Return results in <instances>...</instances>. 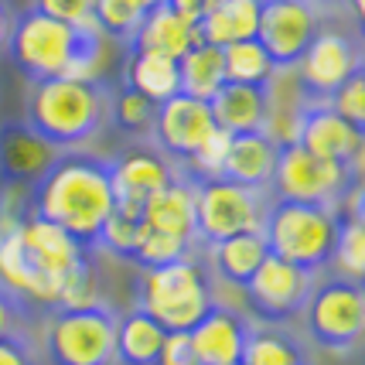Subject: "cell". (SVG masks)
<instances>
[{
  "label": "cell",
  "mask_w": 365,
  "mask_h": 365,
  "mask_svg": "<svg viewBox=\"0 0 365 365\" xmlns=\"http://www.w3.org/2000/svg\"><path fill=\"white\" fill-rule=\"evenodd\" d=\"M45 307H38L34 301H28L24 294H17L14 287L0 284V338L11 334H31L34 324L45 321Z\"/></svg>",
  "instance_id": "d6a6232c"
},
{
  "label": "cell",
  "mask_w": 365,
  "mask_h": 365,
  "mask_svg": "<svg viewBox=\"0 0 365 365\" xmlns=\"http://www.w3.org/2000/svg\"><path fill=\"white\" fill-rule=\"evenodd\" d=\"M205 256H208V273L219 284L242 290L253 280V273L259 270V263L270 256V250H267L259 232H239V236H229L222 242L205 246Z\"/></svg>",
  "instance_id": "7402d4cb"
},
{
  "label": "cell",
  "mask_w": 365,
  "mask_h": 365,
  "mask_svg": "<svg viewBox=\"0 0 365 365\" xmlns=\"http://www.w3.org/2000/svg\"><path fill=\"white\" fill-rule=\"evenodd\" d=\"M140 222L158 229V232H168V236H178L191 242V246H198V236H195V178L178 168L175 181L168 188H160L143 205Z\"/></svg>",
  "instance_id": "ffe728a7"
},
{
  "label": "cell",
  "mask_w": 365,
  "mask_h": 365,
  "mask_svg": "<svg viewBox=\"0 0 365 365\" xmlns=\"http://www.w3.org/2000/svg\"><path fill=\"white\" fill-rule=\"evenodd\" d=\"M168 331L143 311H127L116 321V365H158Z\"/></svg>",
  "instance_id": "4316f807"
},
{
  "label": "cell",
  "mask_w": 365,
  "mask_h": 365,
  "mask_svg": "<svg viewBox=\"0 0 365 365\" xmlns=\"http://www.w3.org/2000/svg\"><path fill=\"white\" fill-rule=\"evenodd\" d=\"M195 28L188 21H181L175 11H168L164 4L154 7L150 14L140 21V28L133 31L127 51H154V55H164V58H181L191 45H195Z\"/></svg>",
  "instance_id": "d4e9b609"
},
{
  "label": "cell",
  "mask_w": 365,
  "mask_h": 365,
  "mask_svg": "<svg viewBox=\"0 0 365 365\" xmlns=\"http://www.w3.org/2000/svg\"><path fill=\"white\" fill-rule=\"evenodd\" d=\"M253 318H246L239 307L212 301L202 321L188 331V341L195 349L198 365H232L242 359V345H246V331H250Z\"/></svg>",
  "instance_id": "e0dca14e"
},
{
  "label": "cell",
  "mask_w": 365,
  "mask_h": 365,
  "mask_svg": "<svg viewBox=\"0 0 365 365\" xmlns=\"http://www.w3.org/2000/svg\"><path fill=\"white\" fill-rule=\"evenodd\" d=\"M362 38L359 31H341V28H324L314 34L301 62L294 65V82L304 103H328L355 72L362 68Z\"/></svg>",
  "instance_id": "30bf717a"
},
{
  "label": "cell",
  "mask_w": 365,
  "mask_h": 365,
  "mask_svg": "<svg viewBox=\"0 0 365 365\" xmlns=\"http://www.w3.org/2000/svg\"><path fill=\"white\" fill-rule=\"evenodd\" d=\"M362 178V164L341 168L331 160H321L307 154L301 143L287 140L277 147V168L270 178V198L280 202H304V205L338 208L341 195L351 181Z\"/></svg>",
  "instance_id": "ba28073f"
},
{
  "label": "cell",
  "mask_w": 365,
  "mask_h": 365,
  "mask_svg": "<svg viewBox=\"0 0 365 365\" xmlns=\"http://www.w3.org/2000/svg\"><path fill=\"white\" fill-rule=\"evenodd\" d=\"M113 304L93 301L79 307H51L41 321V349L48 365H116Z\"/></svg>",
  "instance_id": "8992f818"
},
{
  "label": "cell",
  "mask_w": 365,
  "mask_h": 365,
  "mask_svg": "<svg viewBox=\"0 0 365 365\" xmlns=\"http://www.w3.org/2000/svg\"><path fill=\"white\" fill-rule=\"evenodd\" d=\"M93 4L96 0H34L31 7L65 24H93Z\"/></svg>",
  "instance_id": "e575fe53"
},
{
  "label": "cell",
  "mask_w": 365,
  "mask_h": 365,
  "mask_svg": "<svg viewBox=\"0 0 365 365\" xmlns=\"http://www.w3.org/2000/svg\"><path fill=\"white\" fill-rule=\"evenodd\" d=\"M331 277L362 284L365 277V219H345L338 215V236H334L331 263H328Z\"/></svg>",
  "instance_id": "1f68e13d"
},
{
  "label": "cell",
  "mask_w": 365,
  "mask_h": 365,
  "mask_svg": "<svg viewBox=\"0 0 365 365\" xmlns=\"http://www.w3.org/2000/svg\"><path fill=\"white\" fill-rule=\"evenodd\" d=\"M259 11H263V0H215L212 11L195 24V38L215 48L256 38Z\"/></svg>",
  "instance_id": "603a6c76"
},
{
  "label": "cell",
  "mask_w": 365,
  "mask_h": 365,
  "mask_svg": "<svg viewBox=\"0 0 365 365\" xmlns=\"http://www.w3.org/2000/svg\"><path fill=\"white\" fill-rule=\"evenodd\" d=\"M301 314L311 345H318L321 351H331L341 359L359 351L365 331L362 284H351L341 277H324L314 284Z\"/></svg>",
  "instance_id": "52a82bcc"
},
{
  "label": "cell",
  "mask_w": 365,
  "mask_h": 365,
  "mask_svg": "<svg viewBox=\"0 0 365 365\" xmlns=\"http://www.w3.org/2000/svg\"><path fill=\"white\" fill-rule=\"evenodd\" d=\"M178 168L150 143H133L120 158H110V185L113 202L120 215L140 219L143 205L175 181Z\"/></svg>",
  "instance_id": "4fadbf2b"
},
{
  "label": "cell",
  "mask_w": 365,
  "mask_h": 365,
  "mask_svg": "<svg viewBox=\"0 0 365 365\" xmlns=\"http://www.w3.org/2000/svg\"><path fill=\"white\" fill-rule=\"evenodd\" d=\"M11 28H14V11H11V4H7V0H0V51L7 48Z\"/></svg>",
  "instance_id": "f35d334b"
},
{
  "label": "cell",
  "mask_w": 365,
  "mask_h": 365,
  "mask_svg": "<svg viewBox=\"0 0 365 365\" xmlns=\"http://www.w3.org/2000/svg\"><path fill=\"white\" fill-rule=\"evenodd\" d=\"M212 4H215V0H164V7H168V11H175L181 21H188L191 28H195V24L212 11Z\"/></svg>",
  "instance_id": "74e56055"
},
{
  "label": "cell",
  "mask_w": 365,
  "mask_h": 365,
  "mask_svg": "<svg viewBox=\"0 0 365 365\" xmlns=\"http://www.w3.org/2000/svg\"><path fill=\"white\" fill-rule=\"evenodd\" d=\"M24 205L68 232L86 253H96V239L116 212L110 158L93 150H58L45 175L28 188Z\"/></svg>",
  "instance_id": "6da1fadb"
},
{
  "label": "cell",
  "mask_w": 365,
  "mask_h": 365,
  "mask_svg": "<svg viewBox=\"0 0 365 365\" xmlns=\"http://www.w3.org/2000/svg\"><path fill=\"white\" fill-rule=\"evenodd\" d=\"M208 110H212V120L222 133L239 137V133H256V130L267 127L270 99H267V89L225 82L222 89L208 99Z\"/></svg>",
  "instance_id": "44dd1931"
},
{
  "label": "cell",
  "mask_w": 365,
  "mask_h": 365,
  "mask_svg": "<svg viewBox=\"0 0 365 365\" xmlns=\"http://www.w3.org/2000/svg\"><path fill=\"white\" fill-rule=\"evenodd\" d=\"M21 242H24L28 259L38 267V273L55 284L58 297H62L65 277L76 270L82 259H89V253L68 232H62L58 225H51L41 215L28 212V205L21 208Z\"/></svg>",
  "instance_id": "2e32d148"
},
{
  "label": "cell",
  "mask_w": 365,
  "mask_h": 365,
  "mask_svg": "<svg viewBox=\"0 0 365 365\" xmlns=\"http://www.w3.org/2000/svg\"><path fill=\"white\" fill-rule=\"evenodd\" d=\"M328 106H331L345 123H351L355 130L365 133V72H355V76L328 99Z\"/></svg>",
  "instance_id": "836d02e7"
},
{
  "label": "cell",
  "mask_w": 365,
  "mask_h": 365,
  "mask_svg": "<svg viewBox=\"0 0 365 365\" xmlns=\"http://www.w3.org/2000/svg\"><path fill=\"white\" fill-rule=\"evenodd\" d=\"M321 31V11L314 0H263L256 41L267 48L270 62L290 72L301 62L307 45Z\"/></svg>",
  "instance_id": "7c38bea8"
},
{
  "label": "cell",
  "mask_w": 365,
  "mask_h": 365,
  "mask_svg": "<svg viewBox=\"0 0 365 365\" xmlns=\"http://www.w3.org/2000/svg\"><path fill=\"white\" fill-rule=\"evenodd\" d=\"M351 14H355L359 21H362V0H351Z\"/></svg>",
  "instance_id": "60d3db41"
},
{
  "label": "cell",
  "mask_w": 365,
  "mask_h": 365,
  "mask_svg": "<svg viewBox=\"0 0 365 365\" xmlns=\"http://www.w3.org/2000/svg\"><path fill=\"white\" fill-rule=\"evenodd\" d=\"M242 365H314L311 349L301 334H294L287 324H250L246 345H242Z\"/></svg>",
  "instance_id": "cb8c5ba5"
},
{
  "label": "cell",
  "mask_w": 365,
  "mask_h": 365,
  "mask_svg": "<svg viewBox=\"0 0 365 365\" xmlns=\"http://www.w3.org/2000/svg\"><path fill=\"white\" fill-rule=\"evenodd\" d=\"M215 301L205 263L198 256L178 259L158 270H140L133 280V304L164 331H191Z\"/></svg>",
  "instance_id": "277c9868"
},
{
  "label": "cell",
  "mask_w": 365,
  "mask_h": 365,
  "mask_svg": "<svg viewBox=\"0 0 365 365\" xmlns=\"http://www.w3.org/2000/svg\"><path fill=\"white\" fill-rule=\"evenodd\" d=\"M294 143H301L307 154H314L321 160L355 168V164H362L365 133L355 130L351 123H345L328 103H304L301 99Z\"/></svg>",
  "instance_id": "9a60e30c"
},
{
  "label": "cell",
  "mask_w": 365,
  "mask_h": 365,
  "mask_svg": "<svg viewBox=\"0 0 365 365\" xmlns=\"http://www.w3.org/2000/svg\"><path fill=\"white\" fill-rule=\"evenodd\" d=\"M270 191L242 188L225 178L195 181V236L205 250L239 232H259Z\"/></svg>",
  "instance_id": "9c48e42d"
},
{
  "label": "cell",
  "mask_w": 365,
  "mask_h": 365,
  "mask_svg": "<svg viewBox=\"0 0 365 365\" xmlns=\"http://www.w3.org/2000/svg\"><path fill=\"white\" fill-rule=\"evenodd\" d=\"M0 365H41V349H38L34 334L0 338Z\"/></svg>",
  "instance_id": "d590c367"
},
{
  "label": "cell",
  "mask_w": 365,
  "mask_h": 365,
  "mask_svg": "<svg viewBox=\"0 0 365 365\" xmlns=\"http://www.w3.org/2000/svg\"><path fill=\"white\" fill-rule=\"evenodd\" d=\"M158 365H198L195 349H191V341H188V331H171L164 338Z\"/></svg>",
  "instance_id": "8d00e7d4"
},
{
  "label": "cell",
  "mask_w": 365,
  "mask_h": 365,
  "mask_svg": "<svg viewBox=\"0 0 365 365\" xmlns=\"http://www.w3.org/2000/svg\"><path fill=\"white\" fill-rule=\"evenodd\" d=\"M178 86H181V93L185 96L208 103V99L225 86L222 48L205 45V41H195V45L178 58Z\"/></svg>",
  "instance_id": "83f0119b"
},
{
  "label": "cell",
  "mask_w": 365,
  "mask_h": 365,
  "mask_svg": "<svg viewBox=\"0 0 365 365\" xmlns=\"http://www.w3.org/2000/svg\"><path fill=\"white\" fill-rule=\"evenodd\" d=\"M215 130L219 127H215V120H212L208 103L178 93V96H171L168 103L158 106L150 147H158L175 168H185V164L212 140Z\"/></svg>",
  "instance_id": "5bb4252c"
},
{
  "label": "cell",
  "mask_w": 365,
  "mask_h": 365,
  "mask_svg": "<svg viewBox=\"0 0 365 365\" xmlns=\"http://www.w3.org/2000/svg\"><path fill=\"white\" fill-rule=\"evenodd\" d=\"M106 38L93 24H65L41 11H21L7 38V55L31 82L45 79H99Z\"/></svg>",
  "instance_id": "7a4b0ae2"
},
{
  "label": "cell",
  "mask_w": 365,
  "mask_h": 365,
  "mask_svg": "<svg viewBox=\"0 0 365 365\" xmlns=\"http://www.w3.org/2000/svg\"><path fill=\"white\" fill-rule=\"evenodd\" d=\"M133 93H140L150 103H168L171 96L181 93L178 86V62L164 58L154 51H127V65H123V82Z\"/></svg>",
  "instance_id": "484cf974"
},
{
  "label": "cell",
  "mask_w": 365,
  "mask_h": 365,
  "mask_svg": "<svg viewBox=\"0 0 365 365\" xmlns=\"http://www.w3.org/2000/svg\"><path fill=\"white\" fill-rule=\"evenodd\" d=\"M130 4H133V7L140 11V14H150V11H154V7H160L164 0H130Z\"/></svg>",
  "instance_id": "ab89813d"
},
{
  "label": "cell",
  "mask_w": 365,
  "mask_h": 365,
  "mask_svg": "<svg viewBox=\"0 0 365 365\" xmlns=\"http://www.w3.org/2000/svg\"><path fill=\"white\" fill-rule=\"evenodd\" d=\"M277 147L267 130H256V133H239L229 137L225 147V160H222V175L225 181H236L242 188L253 191H267L270 188L273 168H277Z\"/></svg>",
  "instance_id": "d6986e66"
},
{
  "label": "cell",
  "mask_w": 365,
  "mask_h": 365,
  "mask_svg": "<svg viewBox=\"0 0 365 365\" xmlns=\"http://www.w3.org/2000/svg\"><path fill=\"white\" fill-rule=\"evenodd\" d=\"M222 65H225V82H239V86H256V89H267L270 79L280 72L270 62L267 48L259 45L256 38L246 41H232L222 48Z\"/></svg>",
  "instance_id": "f1b7e54d"
},
{
  "label": "cell",
  "mask_w": 365,
  "mask_h": 365,
  "mask_svg": "<svg viewBox=\"0 0 365 365\" xmlns=\"http://www.w3.org/2000/svg\"><path fill=\"white\" fill-rule=\"evenodd\" d=\"M318 284L314 273L301 270L294 263H284L277 256H267L253 273V280L242 287L250 318L256 324H290L304 311L311 290Z\"/></svg>",
  "instance_id": "8fae6325"
},
{
  "label": "cell",
  "mask_w": 365,
  "mask_h": 365,
  "mask_svg": "<svg viewBox=\"0 0 365 365\" xmlns=\"http://www.w3.org/2000/svg\"><path fill=\"white\" fill-rule=\"evenodd\" d=\"M232 365H242V362H232Z\"/></svg>",
  "instance_id": "b9f144b4"
},
{
  "label": "cell",
  "mask_w": 365,
  "mask_h": 365,
  "mask_svg": "<svg viewBox=\"0 0 365 365\" xmlns=\"http://www.w3.org/2000/svg\"><path fill=\"white\" fill-rule=\"evenodd\" d=\"M188 256H198V246H191V242L178 236H168V232H158V229L140 222L137 225V239H133V253H130L127 263H133L137 270H158V267L188 259Z\"/></svg>",
  "instance_id": "f546056e"
},
{
  "label": "cell",
  "mask_w": 365,
  "mask_h": 365,
  "mask_svg": "<svg viewBox=\"0 0 365 365\" xmlns=\"http://www.w3.org/2000/svg\"><path fill=\"white\" fill-rule=\"evenodd\" d=\"M154 116H158V103L143 99L140 93H133V89H127V86H116V89H113L110 120L123 137H130L133 143H150Z\"/></svg>",
  "instance_id": "4dcf8cb0"
},
{
  "label": "cell",
  "mask_w": 365,
  "mask_h": 365,
  "mask_svg": "<svg viewBox=\"0 0 365 365\" xmlns=\"http://www.w3.org/2000/svg\"><path fill=\"white\" fill-rule=\"evenodd\" d=\"M55 147H48L24 120L0 123V185L4 188H31L55 160Z\"/></svg>",
  "instance_id": "ac0fdd59"
},
{
  "label": "cell",
  "mask_w": 365,
  "mask_h": 365,
  "mask_svg": "<svg viewBox=\"0 0 365 365\" xmlns=\"http://www.w3.org/2000/svg\"><path fill=\"white\" fill-rule=\"evenodd\" d=\"M110 103L106 79H45L24 99V123L55 150H86L110 123Z\"/></svg>",
  "instance_id": "3957f363"
},
{
  "label": "cell",
  "mask_w": 365,
  "mask_h": 365,
  "mask_svg": "<svg viewBox=\"0 0 365 365\" xmlns=\"http://www.w3.org/2000/svg\"><path fill=\"white\" fill-rule=\"evenodd\" d=\"M259 236L267 242L270 256L321 277L331 263L334 236H338V212L324 205L270 198L267 212H263V222H259Z\"/></svg>",
  "instance_id": "5b68a950"
}]
</instances>
